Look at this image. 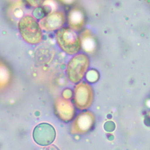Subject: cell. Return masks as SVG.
I'll return each instance as SVG.
<instances>
[{"label": "cell", "mask_w": 150, "mask_h": 150, "mask_svg": "<svg viewBox=\"0 0 150 150\" xmlns=\"http://www.w3.org/2000/svg\"><path fill=\"white\" fill-rule=\"evenodd\" d=\"M19 30L24 40L30 44L35 45L42 40V32L39 23L31 16H25L21 19Z\"/></svg>", "instance_id": "obj_1"}, {"label": "cell", "mask_w": 150, "mask_h": 150, "mask_svg": "<svg viewBox=\"0 0 150 150\" xmlns=\"http://www.w3.org/2000/svg\"><path fill=\"white\" fill-rule=\"evenodd\" d=\"M86 78L90 82H94L98 79V74L95 70H91L86 74Z\"/></svg>", "instance_id": "obj_11"}, {"label": "cell", "mask_w": 150, "mask_h": 150, "mask_svg": "<svg viewBox=\"0 0 150 150\" xmlns=\"http://www.w3.org/2000/svg\"><path fill=\"white\" fill-rule=\"evenodd\" d=\"M57 40L60 48L70 55L78 53L81 47V39L71 28L59 29L57 33Z\"/></svg>", "instance_id": "obj_2"}, {"label": "cell", "mask_w": 150, "mask_h": 150, "mask_svg": "<svg viewBox=\"0 0 150 150\" xmlns=\"http://www.w3.org/2000/svg\"><path fill=\"white\" fill-rule=\"evenodd\" d=\"M55 129L51 124L42 123L35 127L33 132L34 141L41 146L51 144L55 139Z\"/></svg>", "instance_id": "obj_6"}, {"label": "cell", "mask_w": 150, "mask_h": 150, "mask_svg": "<svg viewBox=\"0 0 150 150\" xmlns=\"http://www.w3.org/2000/svg\"><path fill=\"white\" fill-rule=\"evenodd\" d=\"M26 1L33 7H38L43 4V0H26Z\"/></svg>", "instance_id": "obj_12"}, {"label": "cell", "mask_w": 150, "mask_h": 150, "mask_svg": "<svg viewBox=\"0 0 150 150\" xmlns=\"http://www.w3.org/2000/svg\"><path fill=\"white\" fill-rule=\"evenodd\" d=\"M60 1L66 4H69V3H71L74 0H60Z\"/></svg>", "instance_id": "obj_13"}, {"label": "cell", "mask_w": 150, "mask_h": 150, "mask_svg": "<svg viewBox=\"0 0 150 150\" xmlns=\"http://www.w3.org/2000/svg\"><path fill=\"white\" fill-rule=\"evenodd\" d=\"M54 108L57 117L65 122L72 121L75 116L76 110L73 104L64 97H58L55 100Z\"/></svg>", "instance_id": "obj_7"}, {"label": "cell", "mask_w": 150, "mask_h": 150, "mask_svg": "<svg viewBox=\"0 0 150 150\" xmlns=\"http://www.w3.org/2000/svg\"><path fill=\"white\" fill-rule=\"evenodd\" d=\"M81 44L87 52H91L96 48V43L91 34L85 31L82 35Z\"/></svg>", "instance_id": "obj_10"}, {"label": "cell", "mask_w": 150, "mask_h": 150, "mask_svg": "<svg viewBox=\"0 0 150 150\" xmlns=\"http://www.w3.org/2000/svg\"><path fill=\"white\" fill-rule=\"evenodd\" d=\"M69 22L70 27L76 30H79L82 28L84 24L85 19L82 12L77 8L72 10L69 14Z\"/></svg>", "instance_id": "obj_9"}, {"label": "cell", "mask_w": 150, "mask_h": 150, "mask_svg": "<svg viewBox=\"0 0 150 150\" xmlns=\"http://www.w3.org/2000/svg\"><path fill=\"white\" fill-rule=\"evenodd\" d=\"M95 122L96 117L91 111L83 112L73 121L70 127V133L73 134H86L93 129Z\"/></svg>", "instance_id": "obj_5"}, {"label": "cell", "mask_w": 150, "mask_h": 150, "mask_svg": "<svg viewBox=\"0 0 150 150\" xmlns=\"http://www.w3.org/2000/svg\"><path fill=\"white\" fill-rule=\"evenodd\" d=\"M90 60L85 54H79L73 57L67 66V75L71 82L78 83L84 77L88 69Z\"/></svg>", "instance_id": "obj_3"}, {"label": "cell", "mask_w": 150, "mask_h": 150, "mask_svg": "<svg viewBox=\"0 0 150 150\" xmlns=\"http://www.w3.org/2000/svg\"><path fill=\"white\" fill-rule=\"evenodd\" d=\"M65 22L64 15L61 12H54L43 18L39 25L45 31H54L59 29L63 25Z\"/></svg>", "instance_id": "obj_8"}, {"label": "cell", "mask_w": 150, "mask_h": 150, "mask_svg": "<svg viewBox=\"0 0 150 150\" xmlns=\"http://www.w3.org/2000/svg\"><path fill=\"white\" fill-rule=\"evenodd\" d=\"M94 91L87 82H81L74 88V105L79 110H83L90 108L94 101Z\"/></svg>", "instance_id": "obj_4"}]
</instances>
